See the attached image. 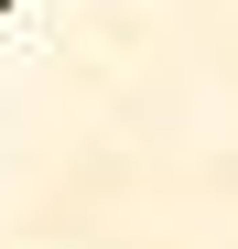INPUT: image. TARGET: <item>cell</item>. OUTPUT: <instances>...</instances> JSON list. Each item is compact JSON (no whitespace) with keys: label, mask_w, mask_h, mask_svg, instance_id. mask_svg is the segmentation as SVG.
Segmentation results:
<instances>
[{"label":"cell","mask_w":238,"mask_h":249,"mask_svg":"<svg viewBox=\"0 0 238 249\" xmlns=\"http://www.w3.org/2000/svg\"><path fill=\"white\" fill-rule=\"evenodd\" d=\"M0 11H11V0H0Z\"/></svg>","instance_id":"obj_1"}]
</instances>
